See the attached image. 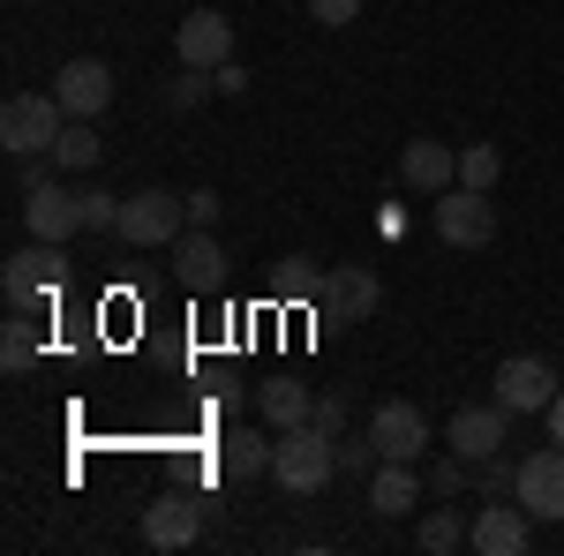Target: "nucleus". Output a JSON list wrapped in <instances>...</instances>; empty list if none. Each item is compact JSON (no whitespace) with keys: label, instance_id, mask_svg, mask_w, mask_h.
Returning <instances> with one entry per match:
<instances>
[{"label":"nucleus","instance_id":"18","mask_svg":"<svg viewBox=\"0 0 564 556\" xmlns=\"http://www.w3.org/2000/svg\"><path fill=\"white\" fill-rule=\"evenodd\" d=\"M271 451H279V436H263V428H226V436H218V473H226V481H257V473H271Z\"/></svg>","mask_w":564,"mask_h":556},{"label":"nucleus","instance_id":"29","mask_svg":"<svg viewBox=\"0 0 564 556\" xmlns=\"http://www.w3.org/2000/svg\"><path fill=\"white\" fill-rule=\"evenodd\" d=\"M430 489H436V497H459V489H467V459H459V451H444V459L430 467Z\"/></svg>","mask_w":564,"mask_h":556},{"label":"nucleus","instance_id":"35","mask_svg":"<svg viewBox=\"0 0 564 556\" xmlns=\"http://www.w3.org/2000/svg\"><path fill=\"white\" fill-rule=\"evenodd\" d=\"M550 444H564V391L550 399Z\"/></svg>","mask_w":564,"mask_h":556},{"label":"nucleus","instance_id":"26","mask_svg":"<svg viewBox=\"0 0 564 556\" xmlns=\"http://www.w3.org/2000/svg\"><path fill=\"white\" fill-rule=\"evenodd\" d=\"M212 90H218L212 68H174V84H166V113H196Z\"/></svg>","mask_w":564,"mask_h":556},{"label":"nucleus","instance_id":"14","mask_svg":"<svg viewBox=\"0 0 564 556\" xmlns=\"http://www.w3.org/2000/svg\"><path fill=\"white\" fill-rule=\"evenodd\" d=\"M467 549H475V556H520L527 549V504H520V497H512V504H505V497H489V504L475 512Z\"/></svg>","mask_w":564,"mask_h":556},{"label":"nucleus","instance_id":"9","mask_svg":"<svg viewBox=\"0 0 564 556\" xmlns=\"http://www.w3.org/2000/svg\"><path fill=\"white\" fill-rule=\"evenodd\" d=\"M505 436H512V414L489 399V406H459V414H452L444 451H459L467 467H481V459H497V451H505Z\"/></svg>","mask_w":564,"mask_h":556},{"label":"nucleus","instance_id":"5","mask_svg":"<svg viewBox=\"0 0 564 556\" xmlns=\"http://www.w3.org/2000/svg\"><path fill=\"white\" fill-rule=\"evenodd\" d=\"M489 233H497V204L481 196V188H444L436 196V241L444 249H489Z\"/></svg>","mask_w":564,"mask_h":556},{"label":"nucleus","instance_id":"12","mask_svg":"<svg viewBox=\"0 0 564 556\" xmlns=\"http://www.w3.org/2000/svg\"><path fill=\"white\" fill-rule=\"evenodd\" d=\"M53 98L68 106V121H98V113L113 106V68H106V61H61Z\"/></svg>","mask_w":564,"mask_h":556},{"label":"nucleus","instance_id":"25","mask_svg":"<svg viewBox=\"0 0 564 556\" xmlns=\"http://www.w3.org/2000/svg\"><path fill=\"white\" fill-rule=\"evenodd\" d=\"M39 361V331H31V316L23 308H8V331H0V369L15 377V369H31Z\"/></svg>","mask_w":564,"mask_h":556},{"label":"nucleus","instance_id":"32","mask_svg":"<svg viewBox=\"0 0 564 556\" xmlns=\"http://www.w3.org/2000/svg\"><path fill=\"white\" fill-rule=\"evenodd\" d=\"M308 422L324 428V436H347V399H316V414Z\"/></svg>","mask_w":564,"mask_h":556},{"label":"nucleus","instance_id":"10","mask_svg":"<svg viewBox=\"0 0 564 556\" xmlns=\"http://www.w3.org/2000/svg\"><path fill=\"white\" fill-rule=\"evenodd\" d=\"M377 301H384V279L369 271V263H339V271H324V316H339V324H369L377 316Z\"/></svg>","mask_w":564,"mask_h":556},{"label":"nucleus","instance_id":"21","mask_svg":"<svg viewBox=\"0 0 564 556\" xmlns=\"http://www.w3.org/2000/svg\"><path fill=\"white\" fill-rule=\"evenodd\" d=\"M467 534H475V519L459 512V504H436V512L414 526V549L422 556H452V549H467Z\"/></svg>","mask_w":564,"mask_h":556},{"label":"nucleus","instance_id":"22","mask_svg":"<svg viewBox=\"0 0 564 556\" xmlns=\"http://www.w3.org/2000/svg\"><path fill=\"white\" fill-rule=\"evenodd\" d=\"M271 294L294 301V308H302V301H324V271H316V257H286L279 271H271Z\"/></svg>","mask_w":564,"mask_h":556},{"label":"nucleus","instance_id":"11","mask_svg":"<svg viewBox=\"0 0 564 556\" xmlns=\"http://www.w3.org/2000/svg\"><path fill=\"white\" fill-rule=\"evenodd\" d=\"M512 497L527 504V519H564V444H550V451H527V459H520V481H512Z\"/></svg>","mask_w":564,"mask_h":556},{"label":"nucleus","instance_id":"19","mask_svg":"<svg viewBox=\"0 0 564 556\" xmlns=\"http://www.w3.org/2000/svg\"><path fill=\"white\" fill-rule=\"evenodd\" d=\"M257 414L271 428H302L308 414H316V391H308L302 377H263L257 384Z\"/></svg>","mask_w":564,"mask_h":556},{"label":"nucleus","instance_id":"31","mask_svg":"<svg viewBox=\"0 0 564 556\" xmlns=\"http://www.w3.org/2000/svg\"><path fill=\"white\" fill-rule=\"evenodd\" d=\"M308 15H316L324 31H347L354 15H361V0H308Z\"/></svg>","mask_w":564,"mask_h":556},{"label":"nucleus","instance_id":"28","mask_svg":"<svg viewBox=\"0 0 564 556\" xmlns=\"http://www.w3.org/2000/svg\"><path fill=\"white\" fill-rule=\"evenodd\" d=\"M76 196H84V226H90V233L121 226V204H129V196H106V188H76Z\"/></svg>","mask_w":564,"mask_h":556},{"label":"nucleus","instance_id":"2","mask_svg":"<svg viewBox=\"0 0 564 556\" xmlns=\"http://www.w3.org/2000/svg\"><path fill=\"white\" fill-rule=\"evenodd\" d=\"M61 129H68V106L53 98V84L45 90H15V98L0 106V143H8L15 159H53Z\"/></svg>","mask_w":564,"mask_h":556},{"label":"nucleus","instance_id":"20","mask_svg":"<svg viewBox=\"0 0 564 556\" xmlns=\"http://www.w3.org/2000/svg\"><path fill=\"white\" fill-rule=\"evenodd\" d=\"M422 497V473H414V459H384V467L369 473V512L384 519H406V504Z\"/></svg>","mask_w":564,"mask_h":556},{"label":"nucleus","instance_id":"13","mask_svg":"<svg viewBox=\"0 0 564 556\" xmlns=\"http://www.w3.org/2000/svg\"><path fill=\"white\" fill-rule=\"evenodd\" d=\"M369 436H377L384 459H422V451H430V422H422L414 399H384V406L369 414Z\"/></svg>","mask_w":564,"mask_h":556},{"label":"nucleus","instance_id":"34","mask_svg":"<svg viewBox=\"0 0 564 556\" xmlns=\"http://www.w3.org/2000/svg\"><path fill=\"white\" fill-rule=\"evenodd\" d=\"M218 90H226V98H241V90H249V68H241V61H226V68H218Z\"/></svg>","mask_w":564,"mask_h":556},{"label":"nucleus","instance_id":"1","mask_svg":"<svg viewBox=\"0 0 564 556\" xmlns=\"http://www.w3.org/2000/svg\"><path fill=\"white\" fill-rule=\"evenodd\" d=\"M271 481H279L286 497H316V489H332V481H339V436H324L316 422L279 428V451H271Z\"/></svg>","mask_w":564,"mask_h":556},{"label":"nucleus","instance_id":"4","mask_svg":"<svg viewBox=\"0 0 564 556\" xmlns=\"http://www.w3.org/2000/svg\"><path fill=\"white\" fill-rule=\"evenodd\" d=\"M61 271H68L61 241H31V249H15V257H8V271H0V286H8V308H23V316H31L39 301H53Z\"/></svg>","mask_w":564,"mask_h":556},{"label":"nucleus","instance_id":"8","mask_svg":"<svg viewBox=\"0 0 564 556\" xmlns=\"http://www.w3.org/2000/svg\"><path fill=\"white\" fill-rule=\"evenodd\" d=\"M23 226H31V241H68V233H84V196L61 188V181H31L23 188Z\"/></svg>","mask_w":564,"mask_h":556},{"label":"nucleus","instance_id":"17","mask_svg":"<svg viewBox=\"0 0 564 556\" xmlns=\"http://www.w3.org/2000/svg\"><path fill=\"white\" fill-rule=\"evenodd\" d=\"M204 534V504L196 497H159L151 512H143V542L151 549H188Z\"/></svg>","mask_w":564,"mask_h":556},{"label":"nucleus","instance_id":"3","mask_svg":"<svg viewBox=\"0 0 564 556\" xmlns=\"http://www.w3.org/2000/svg\"><path fill=\"white\" fill-rule=\"evenodd\" d=\"M129 249H174L188 233V196H166V188H135L121 204V226H113Z\"/></svg>","mask_w":564,"mask_h":556},{"label":"nucleus","instance_id":"24","mask_svg":"<svg viewBox=\"0 0 564 556\" xmlns=\"http://www.w3.org/2000/svg\"><path fill=\"white\" fill-rule=\"evenodd\" d=\"M497 181H505V151H497V143H467V151H459V188H481V196H489Z\"/></svg>","mask_w":564,"mask_h":556},{"label":"nucleus","instance_id":"16","mask_svg":"<svg viewBox=\"0 0 564 556\" xmlns=\"http://www.w3.org/2000/svg\"><path fill=\"white\" fill-rule=\"evenodd\" d=\"M174 271H181V286H196V294H212V286H226V249L212 241V226H188L174 249Z\"/></svg>","mask_w":564,"mask_h":556},{"label":"nucleus","instance_id":"27","mask_svg":"<svg viewBox=\"0 0 564 556\" xmlns=\"http://www.w3.org/2000/svg\"><path fill=\"white\" fill-rule=\"evenodd\" d=\"M377 467H384L377 436H339V473H347V481H369Z\"/></svg>","mask_w":564,"mask_h":556},{"label":"nucleus","instance_id":"33","mask_svg":"<svg viewBox=\"0 0 564 556\" xmlns=\"http://www.w3.org/2000/svg\"><path fill=\"white\" fill-rule=\"evenodd\" d=\"M218 218V188H188V226H212Z\"/></svg>","mask_w":564,"mask_h":556},{"label":"nucleus","instance_id":"7","mask_svg":"<svg viewBox=\"0 0 564 556\" xmlns=\"http://www.w3.org/2000/svg\"><path fill=\"white\" fill-rule=\"evenodd\" d=\"M174 61L181 68H226V61H234V23H226V15H218V8H188V15H181L174 23Z\"/></svg>","mask_w":564,"mask_h":556},{"label":"nucleus","instance_id":"30","mask_svg":"<svg viewBox=\"0 0 564 556\" xmlns=\"http://www.w3.org/2000/svg\"><path fill=\"white\" fill-rule=\"evenodd\" d=\"M512 481H520V467L497 451V459H481V497H512Z\"/></svg>","mask_w":564,"mask_h":556},{"label":"nucleus","instance_id":"15","mask_svg":"<svg viewBox=\"0 0 564 556\" xmlns=\"http://www.w3.org/2000/svg\"><path fill=\"white\" fill-rule=\"evenodd\" d=\"M399 181H406V188H422V196H444V188L459 181V151H452V143H436V135H414V143L399 151Z\"/></svg>","mask_w":564,"mask_h":556},{"label":"nucleus","instance_id":"23","mask_svg":"<svg viewBox=\"0 0 564 556\" xmlns=\"http://www.w3.org/2000/svg\"><path fill=\"white\" fill-rule=\"evenodd\" d=\"M53 166H68V173H90V166H98V121H68V129H61V143H53Z\"/></svg>","mask_w":564,"mask_h":556},{"label":"nucleus","instance_id":"6","mask_svg":"<svg viewBox=\"0 0 564 556\" xmlns=\"http://www.w3.org/2000/svg\"><path fill=\"white\" fill-rule=\"evenodd\" d=\"M557 369L542 361V353H512V361H497V406L505 414H550V399H557Z\"/></svg>","mask_w":564,"mask_h":556}]
</instances>
